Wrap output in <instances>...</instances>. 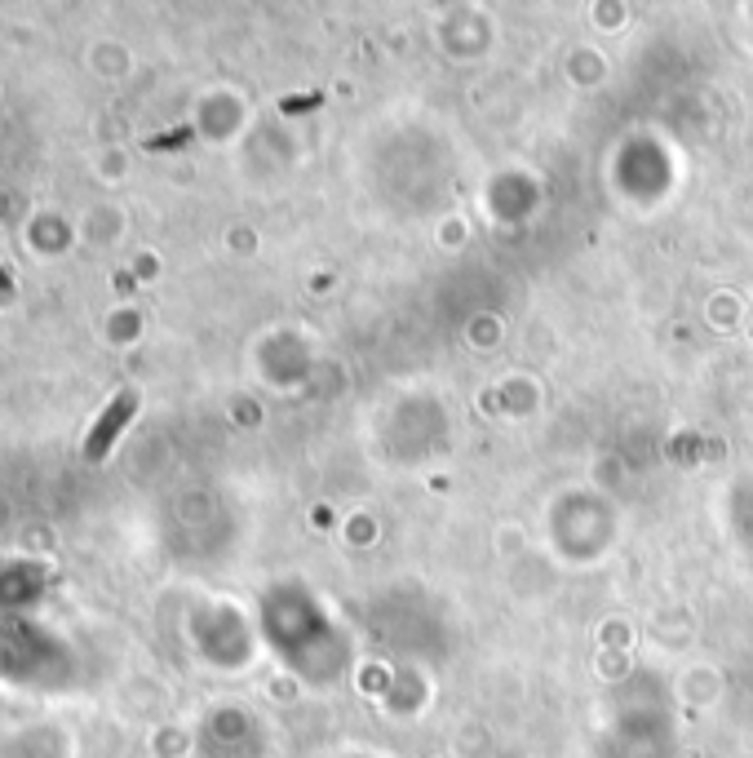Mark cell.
Segmentation results:
<instances>
[{
  "instance_id": "6da1fadb",
  "label": "cell",
  "mask_w": 753,
  "mask_h": 758,
  "mask_svg": "<svg viewBox=\"0 0 753 758\" xmlns=\"http://www.w3.org/2000/svg\"><path fill=\"white\" fill-rule=\"evenodd\" d=\"M129 413H133V399H129V395H120L116 404H111V413L102 417V426L94 430V435H89L85 453H89V457H102V453H107L111 435H116V430H120V422H129Z\"/></svg>"
}]
</instances>
